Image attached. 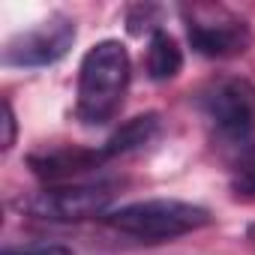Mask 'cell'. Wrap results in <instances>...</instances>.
<instances>
[{
    "label": "cell",
    "instance_id": "1",
    "mask_svg": "<svg viewBox=\"0 0 255 255\" xmlns=\"http://www.w3.org/2000/svg\"><path fill=\"white\" fill-rule=\"evenodd\" d=\"M129 54L117 39L96 42L78 69V102L75 117L87 126L108 123L117 108L123 105L126 87H129Z\"/></svg>",
    "mask_w": 255,
    "mask_h": 255
},
{
    "label": "cell",
    "instance_id": "2",
    "mask_svg": "<svg viewBox=\"0 0 255 255\" xmlns=\"http://www.w3.org/2000/svg\"><path fill=\"white\" fill-rule=\"evenodd\" d=\"M105 222L114 231L129 234L135 240L162 243V240L204 228L210 222V210L189 201H177V198H147V201H132L111 210Z\"/></svg>",
    "mask_w": 255,
    "mask_h": 255
},
{
    "label": "cell",
    "instance_id": "3",
    "mask_svg": "<svg viewBox=\"0 0 255 255\" xmlns=\"http://www.w3.org/2000/svg\"><path fill=\"white\" fill-rule=\"evenodd\" d=\"M198 108L228 144H246L255 132V87L246 78H213L198 90Z\"/></svg>",
    "mask_w": 255,
    "mask_h": 255
},
{
    "label": "cell",
    "instance_id": "4",
    "mask_svg": "<svg viewBox=\"0 0 255 255\" xmlns=\"http://www.w3.org/2000/svg\"><path fill=\"white\" fill-rule=\"evenodd\" d=\"M183 18H186L189 45L201 57H213V60L237 57L252 42L249 24L222 6H192L183 9Z\"/></svg>",
    "mask_w": 255,
    "mask_h": 255
},
{
    "label": "cell",
    "instance_id": "5",
    "mask_svg": "<svg viewBox=\"0 0 255 255\" xmlns=\"http://www.w3.org/2000/svg\"><path fill=\"white\" fill-rule=\"evenodd\" d=\"M75 42V21L66 15H51L21 33H15L3 48L6 66H48L57 63Z\"/></svg>",
    "mask_w": 255,
    "mask_h": 255
},
{
    "label": "cell",
    "instance_id": "6",
    "mask_svg": "<svg viewBox=\"0 0 255 255\" xmlns=\"http://www.w3.org/2000/svg\"><path fill=\"white\" fill-rule=\"evenodd\" d=\"M111 195H114V183H72V186L60 183V186H48L36 192L24 207L39 219L81 222V219L102 213Z\"/></svg>",
    "mask_w": 255,
    "mask_h": 255
},
{
    "label": "cell",
    "instance_id": "7",
    "mask_svg": "<svg viewBox=\"0 0 255 255\" xmlns=\"http://www.w3.org/2000/svg\"><path fill=\"white\" fill-rule=\"evenodd\" d=\"M108 156L102 150H87V147H51V150H36L27 156L30 171L39 180H48L51 186H60L78 174L93 171L102 165Z\"/></svg>",
    "mask_w": 255,
    "mask_h": 255
},
{
    "label": "cell",
    "instance_id": "8",
    "mask_svg": "<svg viewBox=\"0 0 255 255\" xmlns=\"http://www.w3.org/2000/svg\"><path fill=\"white\" fill-rule=\"evenodd\" d=\"M159 132V114L147 111V114H138L132 120H126L120 129L105 141L102 153L105 156H120V153H129V150H138L144 147L147 141H153Z\"/></svg>",
    "mask_w": 255,
    "mask_h": 255
},
{
    "label": "cell",
    "instance_id": "9",
    "mask_svg": "<svg viewBox=\"0 0 255 255\" xmlns=\"http://www.w3.org/2000/svg\"><path fill=\"white\" fill-rule=\"evenodd\" d=\"M180 69H183V54H180L177 42L165 30L150 33V45H147V75L153 81H171Z\"/></svg>",
    "mask_w": 255,
    "mask_h": 255
},
{
    "label": "cell",
    "instance_id": "10",
    "mask_svg": "<svg viewBox=\"0 0 255 255\" xmlns=\"http://www.w3.org/2000/svg\"><path fill=\"white\" fill-rule=\"evenodd\" d=\"M159 9L156 6H132L129 9V18H126V24H129V33H141V30H159L156 27V21L150 18V15H156Z\"/></svg>",
    "mask_w": 255,
    "mask_h": 255
},
{
    "label": "cell",
    "instance_id": "11",
    "mask_svg": "<svg viewBox=\"0 0 255 255\" xmlns=\"http://www.w3.org/2000/svg\"><path fill=\"white\" fill-rule=\"evenodd\" d=\"M3 255H72V252L60 243H27V246H9L3 249Z\"/></svg>",
    "mask_w": 255,
    "mask_h": 255
},
{
    "label": "cell",
    "instance_id": "12",
    "mask_svg": "<svg viewBox=\"0 0 255 255\" xmlns=\"http://www.w3.org/2000/svg\"><path fill=\"white\" fill-rule=\"evenodd\" d=\"M15 144V114H12V105L3 102V138H0V147L9 150Z\"/></svg>",
    "mask_w": 255,
    "mask_h": 255
},
{
    "label": "cell",
    "instance_id": "13",
    "mask_svg": "<svg viewBox=\"0 0 255 255\" xmlns=\"http://www.w3.org/2000/svg\"><path fill=\"white\" fill-rule=\"evenodd\" d=\"M234 189H237V192H246V195H255V165H252V168H246V171L237 177Z\"/></svg>",
    "mask_w": 255,
    "mask_h": 255
},
{
    "label": "cell",
    "instance_id": "14",
    "mask_svg": "<svg viewBox=\"0 0 255 255\" xmlns=\"http://www.w3.org/2000/svg\"><path fill=\"white\" fill-rule=\"evenodd\" d=\"M249 237H252V240H255V225H249Z\"/></svg>",
    "mask_w": 255,
    "mask_h": 255
}]
</instances>
